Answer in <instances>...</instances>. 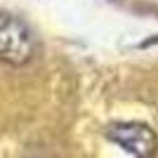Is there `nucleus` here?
<instances>
[{
	"label": "nucleus",
	"instance_id": "2",
	"mask_svg": "<svg viewBox=\"0 0 158 158\" xmlns=\"http://www.w3.org/2000/svg\"><path fill=\"white\" fill-rule=\"evenodd\" d=\"M109 137L118 146H123L130 156L146 158L151 153H156V149H158V139L153 135V130L149 125H142V123H118V125H111L109 127Z\"/></svg>",
	"mask_w": 158,
	"mask_h": 158
},
{
	"label": "nucleus",
	"instance_id": "1",
	"mask_svg": "<svg viewBox=\"0 0 158 158\" xmlns=\"http://www.w3.org/2000/svg\"><path fill=\"white\" fill-rule=\"evenodd\" d=\"M35 54L33 31L10 12H0V61L12 66H24Z\"/></svg>",
	"mask_w": 158,
	"mask_h": 158
}]
</instances>
